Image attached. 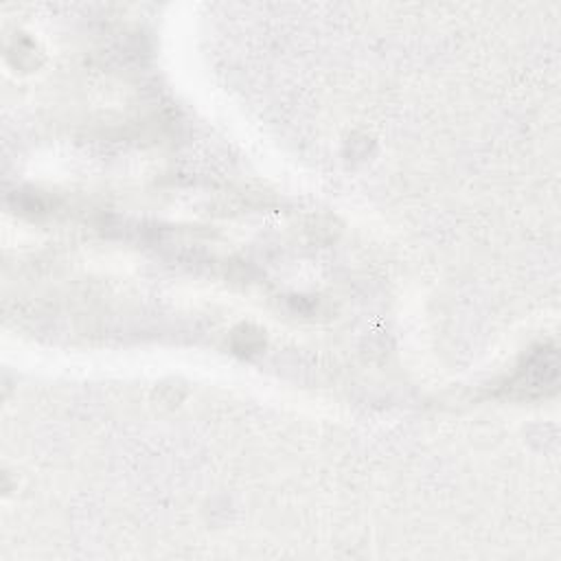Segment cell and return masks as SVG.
<instances>
[{
	"mask_svg": "<svg viewBox=\"0 0 561 561\" xmlns=\"http://www.w3.org/2000/svg\"><path fill=\"white\" fill-rule=\"evenodd\" d=\"M559 379V353L554 346L535 348L517 373L506 383V392L513 397H539L557 386Z\"/></svg>",
	"mask_w": 561,
	"mask_h": 561,
	"instance_id": "cell-1",
	"label": "cell"
}]
</instances>
